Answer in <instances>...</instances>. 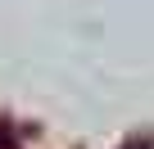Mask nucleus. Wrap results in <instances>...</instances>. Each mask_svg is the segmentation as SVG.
<instances>
[{
	"label": "nucleus",
	"mask_w": 154,
	"mask_h": 149,
	"mask_svg": "<svg viewBox=\"0 0 154 149\" xmlns=\"http://www.w3.org/2000/svg\"><path fill=\"white\" fill-rule=\"evenodd\" d=\"M0 149H18V136H14L5 122H0Z\"/></svg>",
	"instance_id": "nucleus-1"
}]
</instances>
